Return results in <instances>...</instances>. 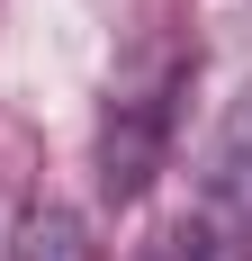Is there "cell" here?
<instances>
[{
  "instance_id": "obj_1",
  "label": "cell",
  "mask_w": 252,
  "mask_h": 261,
  "mask_svg": "<svg viewBox=\"0 0 252 261\" xmlns=\"http://www.w3.org/2000/svg\"><path fill=\"white\" fill-rule=\"evenodd\" d=\"M18 261H81V225L63 207H36L27 234H18Z\"/></svg>"
}]
</instances>
